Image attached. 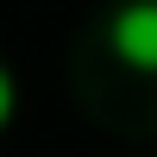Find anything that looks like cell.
Returning <instances> with one entry per match:
<instances>
[{"label": "cell", "instance_id": "cell-1", "mask_svg": "<svg viewBox=\"0 0 157 157\" xmlns=\"http://www.w3.org/2000/svg\"><path fill=\"white\" fill-rule=\"evenodd\" d=\"M107 44H113V57L126 69L157 75V0H126L107 19Z\"/></svg>", "mask_w": 157, "mask_h": 157}, {"label": "cell", "instance_id": "cell-2", "mask_svg": "<svg viewBox=\"0 0 157 157\" xmlns=\"http://www.w3.org/2000/svg\"><path fill=\"white\" fill-rule=\"evenodd\" d=\"M13 107H19V82H13L6 69H0V126L13 120Z\"/></svg>", "mask_w": 157, "mask_h": 157}]
</instances>
